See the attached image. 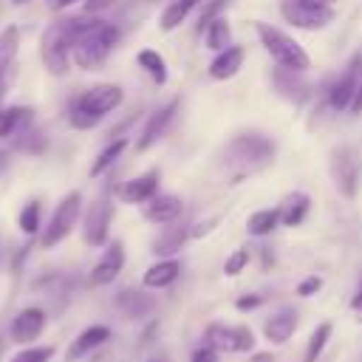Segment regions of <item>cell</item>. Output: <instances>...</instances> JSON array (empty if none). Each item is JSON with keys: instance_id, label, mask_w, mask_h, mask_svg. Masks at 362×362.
<instances>
[{"instance_id": "1", "label": "cell", "mask_w": 362, "mask_h": 362, "mask_svg": "<svg viewBox=\"0 0 362 362\" xmlns=\"http://www.w3.org/2000/svg\"><path fill=\"white\" fill-rule=\"evenodd\" d=\"M274 158V144L260 133L235 136L223 150V173L232 184L243 181L252 173H260Z\"/></svg>"}, {"instance_id": "2", "label": "cell", "mask_w": 362, "mask_h": 362, "mask_svg": "<svg viewBox=\"0 0 362 362\" xmlns=\"http://www.w3.org/2000/svg\"><path fill=\"white\" fill-rule=\"evenodd\" d=\"M93 20H85V17H62V20H54L45 31H42V40H40V57H42V65L48 74L54 76H62L68 71V62H71V51L79 40V34L90 25Z\"/></svg>"}, {"instance_id": "3", "label": "cell", "mask_w": 362, "mask_h": 362, "mask_svg": "<svg viewBox=\"0 0 362 362\" xmlns=\"http://www.w3.org/2000/svg\"><path fill=\"white\" fill-rule=\"evenodd\" d=\"M122 88L119 85H93L88 88L74 105H71V113H68V122L71 127L76 130H88L93 124L102 122V116H107L110 110H116L122 105Z\"/></svg>"}, {"instance_id": "4", "label": "cell", "mask_w": 362, "mask_h": 362, "mask_svg": "<svg viewBox=\"0 0 362 362\" xmlns=\"http://www.w3.org/2000/svg\"><path fill=\"white\" fill-rule=\"evenodd\" d=\"M116 40H119V28H116L113 23L93 20V23L79 34V40H76V45H74V51H71V59H74L79 68L93 71L99 62L107 59V54L113 51Z\"/></svg>"}, {"instance_id": "5", "label": "cell", "mask_w": 362, "mask_h": 362, "mask_svg": "<svg viewBox=\"0 0 362 362\" xmlns=\"http://www.w3.org/2000/svg\"><path fill=\"white\" fill-rule=\"evenodd\" d=\"M257 28V37H260V42H263V48L272 54V59L280 65V68H288V71H305L308 65H311V59H308V54L303 51V45L300 42H294L288 34H283L280 28H274V25H269V23H257L255 25Z\"/></svg>"}, {"instance_id": "6", "label": "cell", "mask_w": 362, "mask_h": 362, "mask_svg": "<svg viewBox=\"0 0 362 362\" xmlns=\"http://www.w3.org/2000/svg\"><path fill=\"white\" fill-rule=\"evenodd\" d=\"M79 209H82V195L79 192H68L57 204V209H54V215H51V221H48V226L42 229V238H40L42 249H54L57 243H62L71 235V229L79 221Z\"/></svg>"}, {"instance_id": "7", "label": "cell", "mask_w": 362, "mask_h": 362, "mask_svg": "<svg viewBox=\"0 0 362 362\" xmlns=\"http://www.w3.org/2000/svg\"><path fill=\"white\" fill-rule=\"evenodd\" d=\"M280 14L286 17V23L297 25V28H325L334 20V8L328 6H314L305 0H280Z\"/></svg>"}, {"instance_id": "8", "label": "cell", "mask_w": 362, "mask_h": 362, "mask_svg": "<svg viewBox=\"0 0 362 362\" xmlns=\"http://www.w3.org/2000/svg\"><path fill=\"white\" fill-rule=\"evenodd\" d=\"M204 342H206L209 348H215V351L246 354V351L255 348V334H252L249 328H243V325L229 328V325H218V322H212V325L204 331Z\"/></svg>"}, {"instance_id": "9", "label": "cell", "mask_w": 362, "mask_h": 362, "mask_svg": "<svg viewBox=\"0 0 362 362\" xmlns=\"http://www.w3.org/2000/svg\"><path fill=\"white\" fill-rule=\"evenodd\" d=\"M331 173H334L337 189L345 198H354L356 184H359V161H356L354 147H339V150L331 153Z\"/></svg>"}, {"instance_id": "10", "label": "cell", "mask_w": 362, "mask_h": 362, "mask_svg": "<svg viewBox=\"0 0 362 362\" xmlns=\"http://www.w3.org/2000/svg\"><path fill=\"white\" fill-rule=\"evenodd\" d=\"M359 79H362V54H354L351 62L345 65L342 76L334 82L331 93H328V102L334 110H348L354 96H356V88H359Z\"/></svg>"}, {"instance_id": "11", "label": "cell", "mask_w": 362, "mask_h": 362, "mask_svg": "<svg viewBox=\"0 0 362 362\" xmlns=\"http://www.w3.org/2000/svg\"><path fill=\"white\" fill-rule=\"evenodd\" d=\"M113 221V204L107 198H99L90 204L88 215H85V243L90 246H102L107 240V229Z\"/></svg>"}, {"instance_id": "12", "label": "cell", "mask_w": 362, "mask_h": 362, "mask_svg": "<svg viewBox=\"0 0 362 362\" xmlns=\"http://www.w3.org/2000/svg\"><path fill=\"white\" fill-rule=\"evenodd\" d=\"M42 328H45V311L37 308V305H28V308H23V311L11 320L8 337H11V342H17V345H28V342H34V339L42 334Z\"/></svg>"}, {"instance_id": "13", "label": "cell", "mask_w": 362, "mask_h": 362, "mask_svg": "<svg viewBox=\"0 0 362 362\" xmlns=\"http://www.w3.org/2000/svg\"><path fill=\"white\" fill-rule=\"evenodd\" d=\"M122 266H124V249H122V243H110V246L105 249V255L99 257V263L93 266L90 283H93V286H107V283H113V280L119 277Z\"/></svg>"}, {"instance_id": "14", "label": "cell", "mask_w": 362, "mask_h": 362, "mask_svg": "<svg viewBox=\"0 0 362 362\" xmlns=\"http://www.w3.org/2000/svg\"><path fill=\"white\" fill-rule=\"evenodd\" d=\"M175 110H178V102H175V99L167 102L161 110H156V113L147 119V124H144V130H141V136H139V141H136V150H147V147H153V144L164 136V130H167V124L173 122Z\"/></svg>"}, {"instance_id": "15", "label": "cell", "mask_w": 362, "mask_h": 362, "mask_svg": "<svg viewBox=\"0 0 362 362\" xmlns=\"http://www.w3.org/2000/svg\"><path fill=\"white\" fill-rule=\"evenodd\" d=\"M158 189V170H150L139 178H130L124 181V187L119 189V198L124 204H147Z\"/></svg>"}, {"instance_id": "16", "label": "cell", "mask_w": 362, "mask_h": 362, "mask_svg": "<svg viewBox=\"0 0 362 362\" xmlns=\"http://www.w3.org/2000/svg\"><path fill=\"white\" fill-rule=\"evenodd\" d=\"M107 339H110V328H107V325H90V328H85V331L68 345L65 359H68V362H76V359H82L85 354H90V351H96L99 345H105Z\"/></svg>"}, {"instance_id": "17", "label": "cell", "mask_w": 362, "mask_h": 362, "mask_svg": "<svg viewBox=\"0 0 362 362\" xmlns=\"http://www.w3.org/2000/svg\"><path fill=\"white\" fill-rule=\"evenodd\" d=\"M181 212H184V204L175 195H153L144 204V218L150 223H173V221H178Z\"/></svg>"}, {"instance_id": "18", "label": "cell", "mask_w": 362, "mask_h": 362, "mask_svg": "<svg viewBox=\"0 0 362 362\" xmlns=\"http://www.w3.org/2000/svg\"><path fill=\"white\" fill-rule=\"evenodd\" d=\"M31 124H34V110L31 107L14 105V107L0 110V139H14Z\"/></svg>"}, {"instance_id": "19", "label": "cell", "mask_w": 362, "mask_h": 362, "mask_svg": "<svg viewBox=\"0 0 362 362\" xmlns=\"http://www.w3.org/2000/svg\"><path fill=\"white\" fill-rule=\"evenodd\" d=\"M294 328H297V314L288 311V308H283V311H277L274 317L266 320V325H263V337H266L272 345H280V342L291 339Z\"/></svg>"}, {"instance_id": "20", "label": "cell", "mask_w": 362, "mask_h": 362, "mask_svg": "<svg viewBox=\"0 0 362 362\" xmlns=\"http://www.w3.org/2000/svg\"><path fill=\"white\" fill-rule=\"evenodd\" d=\"M243 65V48L240 45H229L223 51H218V57L209 62V76L212 79H229L238 74V68Z\"/></svg>"}, {"instance_id": "21", "label": "cell", "mask_w": 362, "mask_h": 362, "mask_svg": "<svg viewBox=\"0 0 362 362\" xmlns=\"http://www.w3.org/2000/svg\"><path fill=\"white\" fill-rule=\"evenodd\" d=\"M178 272H181L178 260H158L144 272V286L147 288H167L170 283H175Z\"/></svg>"}, {"instance_id": "22", "label": "cell", "mask_w": 362, "mask_h": 362, "mask_svg": "<svg viewBox=\"0 0 362 362\" xmlns=\"http://www.w3.org/2000/svg\"><path fill=\"white\" fill-rule=\"evenodd\" d=\"M305 215H308V195L305 192H294L280 204V223L283 226H300Z\"/></svg>"}, {"instance_id": "23", "label": "cell", "mask_w": 362, "mask_h": 362, "mask_svg": "<svg viewBox=\"0 0 362 362\" xmlns=\"http://www.w3.org/2000/svg\"><path fill=\"white\" fill-rule=\"evenodd\" d=\"M116 305H119L122 314H127V317H144L147 311H153V297L144 294V291L127 288V291H122V294L116 297Z\"/></svg>"}, {"instance_id": "24", "label": "cell", "mask_w": 362, "mask_h": 362, "mask_svg": "<svg viewBox=\"0 0 362 362\" xmlns=\"http://www.w3.org/2000/svg\"><path fill=\"white\" fill-rule=\"evenodd\" d=\"M187 235H189V232H187V226L173 221V226H167V229L158 235V240L153 243V252H156V255H175V252L184 246Z\"/></svg>"}, {"instance_id": "25", "label": "cell", "mask_w": 362, "mask_h": 362, "mask_svg": "<svg viewBox=\"0 0 362 362\" xmlns=\"http://www.w3.org/2000/svg\"><path fill=\"white\" fill-rule=\"evenodd\" d=\"M198 3H204V0H173V3L164 8V14H161V28H164V31L178 28V25L187 20V14H189Z\"/></svg>"}, {"instance_id": "26", "label": "cell", "mask_w": 362, "mask_h": 362, "mask_svg": "<svg viewBox=\"0 0 362 362\" xmlns=\"http://www.w3.org/2000/svg\"><path fill=\"white\" fill-rule=\"evenodd\" d=\"M204 37H206V48H212V51H223V48H229V40H232L229 23H226L223 17H215V20L204 28Z\"/></svg>"}, {"instance_id": "27", "label": "cell", "mask_w": 362, "mask_h": 362, "mask_svg": "<svg viewBox=\"0 0 362 362\" xmlns=\"http://www.w3.org/2000/svg\"><path fill=\"white\" fill-rule=\"evenodd\" d=\"M139 65L158 82V85H164L167 82V62H164V57L158 54V51H153V48H144V51H139Z\"/></svg>"}, {"instance_id": "28", "label": "cell", "mask_w": 362, "mask_h": 362, "mask_svg": "<svg viewBox=\"0 0 362 362\" xmlns=\"http://www.w3.org/2000/svg\"><path fill=\"white\" fill-rule=\"evenodd\" d=\"M277 223H280V209H257L255 215H249L246 229L260 238V235H269Z\"/></svg>"}, {"instance_id": "29", "label": "cell", "mask_w": 362, "mask_h": 362, "mask_svg": "<svg viewBox=\"0 0 362 362\" xmlns=\"http://www.w3.org/2000/svg\"><path fill=\"white\" fill-rule=\"evenodd\" d=\"M124 147H127V141H124V139H116V141H110V144H107V147H105V150L96 156V161L90 164V175L96 178V175H102L107 167H113V164H116V158L124 153Z\"/></svg>"}, {"instance_id": "30", "label": "cell", "mask_w": 362, "mask_h": 362, "mask_svg": "<svg viewBox=\"0 0 362 362\" xmlns=\"http://www.w3.org/2000/svg\"><path fill=\"white\" fill-rule=\"evenodd\" d=\"M294 74H297V71L283 68V71L274 74V82H277V88H280L286 96H291V99H303V96L308 93V85L300 82V79H294Z\"/></svg>"}, {"instance_id": "31", "label": "cell", "mask_w": 362, "mask_h": 362, "mask_svg": "<svg viewBox=\"0 0 362 362\" xmlns=\"http://www.w3.org/2000/svg\"><path fill=\"white\" fill-rule=\"evenodd\" d=\"M14 147L23 150V153H42V150H45V136L31 124V127H25L20 136H14Z\"/></svg>"}, {"instance_id": "32", "label": "cell", "mask_w": 362, "mask_h": 362, "mask_svg": "<svg viewBox=\"0 0 362 362\" xmlns=\"http://www.w3.org/2000/svg\"><path fill=\"white\" fill-rule=\"evenodd\" d=\"M328 337H331V322H320V325H317V331H314V334H311V339H308V348H305L303 362H317V356L322 354V348H325Z\"/></svg>"}, {"instance_id": "33", "label": "cell", "mask_w": 362, "mask_h": 362, "mask_svg": "<svg viewBox=\"0 0 362 362\" xmlns=\"http://www.w3.org/2000/svg\"><path fill=\"white\" fill-rule=\"evenodd\" d=\"M40 212H42V206L37 204V201H28L25 206H23V212H20V229L25 232V235H34L37 229H40Z\"/></svg>"}, {"instance_id": "34", "label": "cell", "mask_w": 362, "mask_h": 362, "mask_svg": "<svg viewBox=\"0 0 362 362\" xmlns=\"http://www.w3.org/2000/svg\"><path fill=\"white\" fill-rule=\"evenodd\" d=\"M51 356H54L51 345H34V348H25V351L14 354L11 362H48Z\"/></svg>"}, {"instance_id": "35", "label": "cell", "mask_w": 362, "mask_h": 362, "mask_svg": "<svg viewBox=\"0 0 362 362\" xmlns=\"http://www.w3.org/2000/svg\"><path fill=\"white\" fill-rule=\"evenodd\" d=\"M246 263H249V252H246V249H235V252L226 257L223 272H226L229 277H235V274H240V272L246 269Z\"/></svg>"}, {"instance_id": "36", "label": "cell", "mask_w": 362, "mask_h": 362, "mask_svg": "<svg viewBox=\"0 0 362 362\" xmlns=\"http://www.w3.org/2000/svg\"><path fill=\"white\" fill-rule=\"evenodd\" d=\"M223 6H226V0H212V3H209V6L201 11V17H198V31H204V28H206V25H209V23L218 17V11H221Z\"/></svg>"}, {"instance_id": "37", "label": "cell", "mask_w": 362, "mask_h": 362, "mask_svg": "<svg viewBox=\"0 0 362 362\" xmlns=\"http://www.w3.org/2000/svg\"><path fill=\"white\" fill-rule=\"evenodd\" d=\"M322 288V280L320 277H305L300 286H297V294L300 297H311V294H317Z\"/></svg>"}, {"instance_id": "38", "label": "cell", "mask_w": 362, "mask_h": 362, "mask_svg": "<svg viewBox=\"0 0 362 362\" xmlns=\"http://www.w3.org/2000/svg\"><path fill=\"white\" fill-rule=\"evenodd\" d=\"M238 311H255L257 305H260V294H243V297H238Z\"/></svg>"}, {"instance_id": "39", "label": "cell", "mask_w": 362, "mask_h": 362, "mask_svg": "<svg viewBox=\"0 0 362 362\" xmlns=\"http://www.w3.org/2000/svg\"><path fill=\"white\" fill-rule=\"evenodd\" d=\"M116 0H85V11L88 14H96V11H105V8H110Z\"/></svg>"}, {"instance_id": "40", "label": "cell", "mask_w": 362, "mask_h": 362, "mask_svg": "<svg viewBox=\"0 0 362 362\" xmlns=\"http://www.w3.org/2000/svg\"><path fill=\"white\" fill-rule=\"evenodd\" d=\"M351 113H362V79H359V88H356V96H354V102H351V107H348Z\"/></svg>"}, {"instance_id": "41", "label": "cell", "mask_w": 362, "mask_h": 362, "mask_svg": "<svg viewBox=\"0 0 362 362\" xmlns=\"http://www.w3.org/2000/svg\"><path fill=\"white\" fill-rule=\"evenodd\" d=\"M76 0H45V6L51 8V11H62V8H68V6H74Z\"/></svg>"}, {"instance_id": "42", "label": "cell", "mask_w": 362, "mask_h": 362, "mask_svg": "<svg viewBox=\"0 0 362 362\" xmlns=\"http://www.w3.org/2000/svg\"><path fill=\"white\" fill-rule=\"evenodd\" d=\"M8 79H11V68H3L0 65V99H3L6 88H8Z\"/></svg>"}, {"instance_id": "43", "label": "cell", "mask_w": 362, "mask_h": 362, "mask_svg": "<svg viewBox=\"0 0 362 362\" xmlns=\"http://www.w3.org/2000/svg\"><path fill=\"white\" fill-rule=\"evenodd\" d=\"M351 308H354L356 314H362V283H359V288H356V294H354V300H351Z\"/></svg>"}, {"instance_id": "44", "label": "cell", "mask_w": 362, "mask_h": 362, "mask_svg": "<svg viewBox=\"0 0 362 362\" xmlns=\"http://www.w3.org/2000/svg\"><path fill=\"white\" fill-rule=\"evenodd\" d=\"M252 362H274L269 354H260V356H252Z\"/></svg>"}, {"instance_id": "45", "label": "cell", "mask_w": 362, "mask_h": 362, "mask_svg": "<svg viewBox=\"0 0 362 362\" xmlns=\"http://www.w3.org/2000/svg\"><path fill=\"white\" fill-rule=\"evenodd\" d=\"M305 3H314V6H328V8L334 6V0H305Z\"/></svg>"}, {"instance_id": "46", "label": "cell", "mask_w": 362, "mask_h": 362, "mask_svg": "<svg viewBox=\"0 0 362 362\" xmlns=\"http://www.w3.org/2000/svg\"><path fill=\"white\" fill-rule=\"evenodd\" d=\"M14 3H25V0H14Z\"/></svg>"}]
</instances>
